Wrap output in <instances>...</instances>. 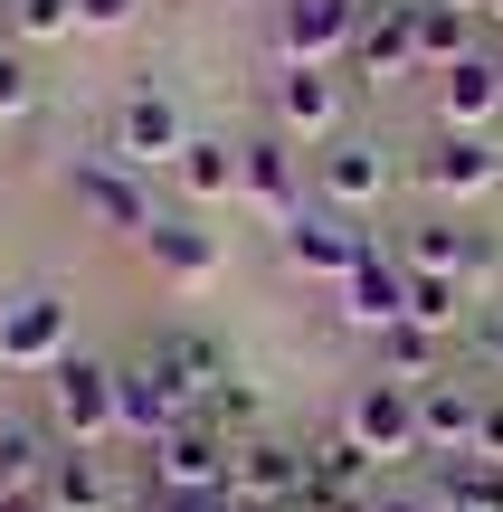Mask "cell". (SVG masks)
I'll return each mask as SVG.
<instances>
[{"label":"cell","mask_w":503,"mask_h":512,"mask_svg":"<svg viewBox=\"0 0 503 512\" xmlns=\"http://www.w3.org/2000/svg\"><path fill=\"white\" fill-rule=\"evenodd\" d=\"M48 427H57L67 446L124 437V370L95 361V351H67V361L48 370Z\"/></svg>","instance_id":"obj_1"},{"label":"cell","mask_w":503,"mask_h":512,"mask_svg":"<svg viewBox=\"0 0 503 512\" xmlns=\"http://www.w3.org/2000/svg\"><path fill=\"white\" fill-rule=\"evenodd\" d=\"M342 437H352L371 465L428 456V446H418V389H409V380H380V370H371V380L342 399Z\"/></svg>","instance_id":"obj_2"},{"label":"cell","mask_w":503,"mask_h":512,"mask_svg":"<svg viewBox=\"0 0 503 512\" xmlns=\"http://www.w3.org/2000/svg\"><path fill=\"white\" fill-rule=\"evenodd\" d=\"M67 332H76V304L57 285H29L0 304V370H57L67 361Z\"/></svg>","instance_id":"obj_3"},{"label":"cell","mask_w":503,"mask_h":512,"mask_svg":"<svg viewBox=\"0 0 503 512\" xmlns=\"http://www.w3.org/2000/svg\"><path fill=\"white\" fill-rule=\"evenodd\" d=\"M67 190H76V209H86L95 228H114V238H152V190H143V171L133 162H114V152H86V162L67 171Z\"/></svg>","instance_id":"obj_4"},{"label":"cell","mask_w":503,"mask_h":512,"mask_svg":"<svg viewBox=\"0 0 503 512\" xmlns=\"http://www.w3.org/2000/svg\"><path fill=\"white\" fill-rule=\"evenodd\" d=\"M418 190H428V200H485V190H503V152H494V133H447L437 124L428 133V152H418Z\"/></svg>","instance_id":"obj_5"},{"label":"cell","mask_w":503,"mask_h":512,"mask_svg":"<svg viewBox=\"0 0 503 512\" xmlns=\"http://www.w3.org/2000/svg\"><path fill=\"white\" fill-rule=\"evenodd\" d=\"M276 238H285V266H304V275H333V285L361 266V256H371V228H361L352 209H333V200H304L295 219L276 228Z\"/></svg>","instance_id":"obj_6"},{"label":"cell","mask_w":503,"mask_h":512,"mask_svg":"<svg viewBox=\"0 0 503 512\" xmlns=\"http://www.w3.org/2000/svg\"><path fill=\"white\" fill-rule=\"evenodd\" d=\"M190 152V114L171 105L162 86H133L124 105H114V162H133V171H171Z\"/></svg>","instance_id":"obj_7"},{"label":"cell","mask_w":503,"mask_h":512,"mask_svg":"<svg viewBox=\"0 0 503 512\" xmlns=\"http://www.w3.org/2000/svg\"><path fill=\"white\" fill-rule=\"evenodd\" d=\"M485 370H447V380L418 389V446L428 456H475V437H485Z\"/></svg>","instance_id":"obj_8"},{"label":"cell","mask_w":503,"mask_h":512,"mask_svg":"<svg viewBox=\"0 0 503 512\" xmlns=\"http://www.w3.org/2000/svg\"><path fill=\"white\" fill-rule=\"evenodd\" d=\"M352 38H361V0H276L285 67H342Z\"/></svg>","instance_id":"obj_9"},{"label":"cell","mask_w":503,"mask_h":512,"mask_svg":"<svg viewBox=\"0 0 503 512\" xmlns=\"http://www.w3.org/2000/svg\"><path fill=\"white\" fill-rule=\"evenodd\" d=\"M152 456V494H190V484H228V465H238V437L209 418H181L171 437L143 446Z\"/></svg>","instance_id":"obj_10"},{"label":"cell","mask_w":503,"mask_h":512,"mask_svg":"<svg viewBox=\"0 0 503 512\" xmlns=\"http://www.w3.org/2000/svg\"><path fill=\"white\" fill-rule=\"evenodd\" d=\"M390 181H399V171H390V152H380L371 133H333V143L314 152V190H323L333 209H352V219L390 200Z\"/></svg>","instance_id":"obj_11"},{"label":"cell","mask_w":503,"mask_h":512,"mask_svg":"<svg viewBox=\"0 0 503 512\" xmlns=\"http://www.w3.org/2000/svg\"><path fill=\"white\" fill-rule=\"evenodd\" d=\"M238 200L257 209V219H295L304 209V152L285 143V133H257V143H238Z\"/></svg>","instance_id":"obj_12"},{"label":"cell","mask_w":503,"mask_h":512,"mask_svg":"<svg viewBox=\"0 0 503 512\" xmlns=\"http://www.w3.org/2000/svg\"><path fill=\"white\" fill-rule=\"evenodd\" d=\"M342 323L352 332H390V323H409V266H399V247H371L352 275H342Z\"/></svg>","instance_id":"obj_13"},{"label":"cell","mask_w":503,"mask_h":512,"mask_svg":"<svg viewBox=\"0 0 503 512\" xmlns=\"http://www.w3.org/2000/svg\"><path fill=\"white\" fill-rule=\"evenodd\" d=\"M494 238H485V228H466V219H418L409 228V238H399V266H409V275H466V285H475V275H494Z\"/></svg>","instance_id":"obj_14"},{"label":"cell","mask_w":503,"mask_h":512,"mask_svg":"<svg viewBox=\"0 0 503 512\" xmlns=\"http://www.w3.org/2000/svg\"><path fill=\"white\" fill-rule=\"evenodd\" d=\"M304 475H314V456L304 446H285V437H238V465H228V484H238V503H266V512H285L304 494Z\"/></svg>","instance_id":"obj_15"},{"label":"cell","mask_w":503,"mask_h":512,"mask_svg":"<svg viewBox=\"0 0 503 512\" xmlns=\"http://www.w3.org/2000/svg\"><path fill=\"white\" fill-rule=\"evenodd\" d=\"M352 76H371V86H390V76H418V0H380V10H361Z\"/></svg>","instance_id":"obj_16"},{"label":"cell","mask_w":503,"mask_h":512,"mask_svg":"<svg viewBox=\"0 0 503 512\" xmlns=\"http://www.w3.org/2000/svg\"><path fill=\"white\" fill-rule=\"evenodd\" d=\"M181 418H200V399H190V389L143 351V361L124 370V437H133V446H152V437H171Z\"/></svg>","instance_id":"obj_17"},{"label":"cell","mask_w":503,"mask_h":512,"mask_svg":"<svg viewBox=\"0 0 503 512\" xmlns=\"http://www.w3.org/2000/svg\"><path fill=\"white\" fill-rule=\"evenodd\" d=\"M276 133L285 143H295V133L304 143H333L342 133V76L333 67H285L276 76Z\"/></svg>","instance_id":"obj_18"},{"label":"cell","mask_w":503,"mask_h":512,"mask_svg":"<svg viewBox=\"0 0 503 512\" xmlns=\"http://www.w3.org/2000/svg\"><path fill=\"white\" fill-rule=\"evenodd\" d=\"M494 114H503V57H456L447 76H437V124L447 133H494Z\"/></svg>","instance_id":"obj_19"},{"label":"cell","mask_w":503,"mask_h":512,"mask_svg":"<svg viewBox=\"0 0 503 512\" xmlns=\"http://www.w3.org/2000/svg\"><path fill=\"white\" fill-rule=\"evenodd\" d=\"M152 361H162L200 408L219 399L228 380H238V370H228V342H219V332H200V323H162V332H152Z\"/></svg>","instance_id":"obj_20"},{"label":"cell","mask_w":503,"mask_h":512,"mask_svg":"<svg viewBox=\"0 0 503 512\" xmlns=\"http://www.w3.org/2000/svg\"><path fill=\"white\" fill-rule=\"evenodd\" d=\"M152 275L162 285H181V294H200L209 275L228 266V247H219V228H200V219H152Z\"/></svg>","instance_id":"obj_21"},{"label":"cell","mask_w":503,"mask_h":512,"mask_svg":"<svg viewBox=\"0 0 503 512\" xmlns=\"http://www.w3.org/2000/svg\"><path fill=\"white\" fill-rule=\"evenodd\" d=\"M447 332H428V323H390V332H380V380H409V389H428V380H447Z\"/></svg>","instance_id":"obj_22"},{"label":"cell","mask_w":503,"mask_h":512,"mask_svg":"<svg viewBox=\"0 0 503 512\" xmlns=\"http://www.w3.org/2000/svg\"><path fill=\"white\" fill-rule=\"evenodd\" d=\"M171 181H181V200H238V143H219V133H190V152L171 162Z\"/></svg>","instance_id":"obj_23"},{"label":"cell","mask_w":503,"mask_h":512,"mask_svg":"<svg viewBox=\"0 0 503 512\" xmlns=\"http://www.w3.org/2000/svg\"><path fill=\"white\" fill-rule=\"evenodd\" d=\"M456 57H475V10H456V0H418V76H447Z\"/></svg>","instance_id":"obj_24"},{"label":"cell","mask_w":503,"mask_h":512,"mask_svg":"<svg viewBox=\"0 0 503 512\" xmlns=\"http://www.w3.org/2000/svg\"><path fill=\"white\" fill-rule=\"evenodd\" d=\"M447 512H503V465L494 456H437V484H428Z\"/></svg>","instance_id":"obj_25"},{"label":"cell","mask_w":503,"mask_h":512,"mask_svg":"<svg viewBox=\"0 0 503 512\" xmlns=\"http://www.w3.org/2000/svg\"><path fill=\"white\" fill-rule=\"evenodd\" d=\"M57 427L48 418H0V484H48V465H57Z\"/></svg>","instance_id":"obj_26"},{"label":"cell","mask_w":503,"mask_h":512,"mask_svg":"<svg viewBox=\"0 0 503 512\" xmlns=\"http://www.w3.org/2000/svg\"><path fill=\"white\" fill-rule=\"evenodd\" d=\"M48 503H57V512H114V494H105V456H95V446H57Z\"/></svg>","instance_id":"obj_27"},{"label":"cell","mask_w":503,"mask_h":512,"mask_svg":"<svg viewBox=\"0 0 503 512\" xmlns=\"http://www.w3.org/2000/svg\"><path fill=\"white\" fill-rule=\"evenodd\" d=\"M466 313H475V285L466 275H409V323H428V332H466Z\"/></svg>","instance_id":"obj_28"},{"label":"cell","mask_w":503,"mask_h":512,"mask_svg":"<svg viewBox=\"0 0 503 512\" xmlns=\"http://www.w3.org/2000/svg\"><path fill=\"white\" fill-rule=\"evenodd\" d=\"M86 19H76V0H10V38L19 48H57V38H76Z\"/></svg>","instance_id":"obj_29"},{"label":"cell","mask_w":503,"mask_h":512,"mask_svg":"<svg viewBox=\"0 0 503 512\" xmlns=\"http://www.w3.org/2000/svg\"><path fill=\"white\" fill-rule=\"evenodd\" d=\"M29 105H38V67H29L19 38H0V124H19Z\"/></svg>","instance_id":"obj_30"},{"label":"cell","mask_w":503,"mask_h":512,"mask_svg":"<svg viewBox=\"0 0 503 512\" xmlns=\"http://www.w3.org/2000/svg\"><path fill=\"white\" fill-rule=\"evenodd\" d=\"M456 351H475V370H503V304H475L466 332H456Z\"/></svg>","instance_id":"obj_31"},{"label":"cell","mask_w":503,"mask_h":512,"mask_svg":"<svg viewBox=\"0 0 503 512\" xmlns=\"http://www.w3.org/2000/svg\"><path fill=\"white\" fill-rule=\"evenodd\" d=\"M152 512H247L238 484H190V494H152Z\"/></svg>","instance_id":"obj_32"},{"label":"cell","mask_w":503,"mask_h":512,"mask_svg":"<svg viewBox=\"0 0 503 512\" xmlns=\"http://www.w3.org/2000/svg\"><path fill=\"white\" fill-rule=\"evenodd\" d=\"M371 512H447V503H437V494H418V484H380Z\"/></svg>","instance_id":"obj_33"},{"label":"cell","mask_w":503,"mask_h":512,"mask_svg":"<svg viewBox=\"0 0 503 512\" xmlns=\"http://www.w3.org/2000/svg\"><path fill=\"white\" fill-rule=\"evenodd\" d=\"M133 10H143V0H76L86 29H133Z\"/></svg>","instance_id":"obj_34"},{"label":"cell","mask_w":503,"mask_h":512,"mask_svg":"<svg viewBox=\"0 0 503 512\" xmlns=\"http://www.w3.org/2000/svg\"><path fill=\"white\" fill-rule=\"evenodd\" d=\"M0 512H57L48 484H0Z\"/></svg>","instance_id":"obj_35"},{"label":"cell","mask_w":503,"mask_h":512,"mask_svg":"<svg viewBox=\"0 0 503 512\" xmlns=\"http://www.w3.org/2000/svg\"><path fill=\"white\" fill-rule=\"evenodd\" d=\"M475 456H494V465H503V389L485 399V437H475Z\"/></svg>","instance_id":"obj_36"},{"label":"cell","mask_w":503,"mask_h":512,"mask_svg":"<svg viewBox=\"0 0 503 512\" xmlns=\"http://www.w3.org/2000/svg\"><path fill=\"white\" fill-rule=\"evenodd\" d=\"M0 38H10V0H0Z\"/></svg>","instance_id":"obj_37"},{"label":"cell","mask_w":503,"mask_h":512,"mask_svg":"<svg viewBox=\"0 0 503 512\" xmlns=\"http://www.w3.org/2000/svg\"><path fill=\"white\" fill-rule=\"evenodd\" d=\"M456 10H485V0H456Z\"/></svg>","instance_id":"obj_38"},{"label":"cell","mask_w":503,"mask_h":512,"mask_svg":"<svg viewBox=\"0 0 503 512\" xmlns=\"http://www.w3.org/2000/svg\"><path fill=\"white\" fill-rule=\"evenodd\" d=\"M485 10H494V19H503V0H485Z\"/></svg>","instance_id":"obj_39"},{"label":"cell","mask_w":503,"mask_h":512,"mask_svg":"<svg viewBox=\"0 0 503 512\" xmlns=\"http://www.w3.org/2000/svg\"><path fill=\"white\" fill-rule=\"evenodd\" d=\"M361 10H380V0H361Z\"/></svg>","instance_id":"obj_40"},{"label":"cell","mask_w":503,"mask_h":512,"mask_svg":"<svg viewBox=\"0 0 503 512\" xmlns=\"http://www.w3.org/2000/svg\"><path fill=\"white\" fill-rule=\"evenodd\" d=\"M247 512H266V503H247Z\"/></svg>","instance_id":"obj_41"}]
</instances>
